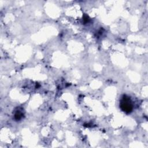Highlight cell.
<instances>
[{
    "label": "cell",
    "mask_w": 148,
    "mask_h": 148,
    "mask_svg": "<svg viewBox=\"0 0 148 148\" xmlns=\"http://www.w3.org/2000/svg\"><path fill=\"white\" fill-rule=\"evenodd\" d=\"M120 108L122 111L126 113H130L133 109V105L131 98L124 95L120 101Z\"/></svg>",
    "instance_id": "1"
},
{
    "label": "cell",
    "mask_w": 148,
    "mask_h": 148,
    "mask_svg": "<svg viewBox=\"0 0 148 148\" xmlns=\"http://www.w3.org/2000/svg\"><path fill=\"white\" fill-rule=\"evenodd\" d=\"M23 113L20 110H17L14 114V119L16 120H20L23 118Z\"/></svg>",
    "instance_id": "2"
}]
</instances>
